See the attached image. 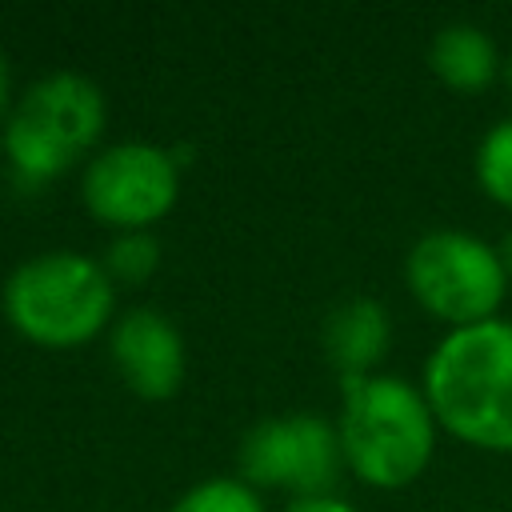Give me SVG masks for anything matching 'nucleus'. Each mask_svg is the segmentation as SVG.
Returning a JSON list of instances; mask_svg holds the SVG:
<instances>
[{"instance_id":"f257e3e1","label":"nucleus","mask_w":512,"mask_h":512,"mask_svg":"<svg viewBox=\"0 0 512 512\" xmlns=\"http://www.w3.org/2000/svg\"><path fill=\"white\" fill-rule=\"evenodd\" d=\"M432 416L476 448L512 452V324L484 320L440 340L424 368Z\"/></svg>"},{"instance_id":"f03ea898","label":"nucleus","mask_w":512,"mask_h":512,"mask_svg":"<svg viewBox=\"0 0 512 512\" xmlns=\"http://www.w3.org/2000/svg\"><path fill=\"white\" fill-rule=\"evenodd\" d=\"M340 448L360 480L404 488L432 456V408L396 376H348Z\"/></svg>"},{"instance_id":"7ed1b4c3","label":"nucleus","mask_w":512,"mask_h":512,"mask_svg":"<svg viewBox=\"0 0 512 512\" xmlns=\"http://www.w3.org/2000/svg\"><path fill=\"white\" fill-rule=\"evenodd\" d=\"M4 312L16 332L48 348L92 340L112 316V276L88 256L48 252L20 264L4 284Z\"/></svg>"},{"instance_id":"20e7f679","label":"nucleus","mask_w":512,"mask_h":512,"mask_svg":"<svg viewBox=\"0 0 512 512\" xmlns=\"http://www.w3.org/2000/svg\"><path fill=\"white\" fill-rule=\"evenodd\" d=\"M104 128V96L92 80L76 72H56L28 88L4 128V152L12 168L28 180H52L72 168L80 152L96 144Z\"/></svg>"},{"instance_id":"39448f33","label":"nucleus","mask_w":512,"mask_h":512,"mask_svg":"<svg viewBox=\"0 0 512 512\" xmlns=\"http://www.w3.org/2000/svg\"><path fill=\"white\" fill-rule=\"evenodd\" d=\"M504 280L508 272L500 256L464 232H432L408 252V284L416 300L456 328L484 324L504 300Z\"/></svg>"},{"instance_id":"423d86ee","label":"nucleus","mask_w":512,"mask_h":512,"mask_svg":"<svg viewBox=\"0 0 512 512\" xmlns=\"http://www.w3.org/2000/svg\"><path fill=\"white\" fill-rule=\"evenodd\" d=\"M340 432L320 416L264 420L244 436L240 468L252 484L296 492L300 500L332 496L340 480Z\"/></svg>"},{"instance_id":"0eeeda50","label":"nucleus","mask_w":512,"mask_h":512,"mask_svg":"<svg viewBox=\"0 0 512 512\" xmlns=\"http://www.w3.org/2000/svg\"><path fill=\"white\" fill-rule=\"evenodd\" d=\"M176 164L152 144H116L84 172V204L96 220L140 232L176 204Z\"/></svg>"},{"instance_id":"6e6552de","label":"nucleus","mask_w":512,"mask_h":512,"mask_svg":"<svg viewBox=\"0 0 512 512\" xmlns=\"http://www.w3.org/2000/svg\"><path fill=\"white\" fill-rule=\"evenodd\" d=\"M112 360L124 384L144 400H164L184 380V340L152 308H136L116 324Z\"/></svg>"},{"instance_id":"1a4fd4ad","label":"nucleus","mask_w":512,"mask_h":512,"mask_svg":"<svg viewBox=\"0 0 512 512\" xmlns=\"http://www.w3.org/2000/svg\"><path fill=\"white\" fill-rule=\"evenodd\" d=\"M328 360L348 376H368V368L388 348V316L376 300H348L324 324Z\"/></svg>"},{"instance_id":"9d476101","label":"nucleus","mask_w":512,"mask_h":512,"mask_svg":"<svg viewBox=\"0 0 512 512\" xmlns=\"http://www.w3.org/2000/svg\"><path fill=\"white\" fill-rule=\"evenodd\" d=\"M432 72L456 92H480L496 76V44L472 24H448L432 40Z\"/></svg>"},{"instance_id":"9b49d317","label":"nucleus","mask_w":512,"mask_h":512,"mask_svg":"<svg viewBox=\"0 0 512 512\" xmlns=\"http://www.w3.org/2000/svg\"><path fill=\"white\" fill-rule=\"evenodd\" d=\"M476 176H480V188L496 204H508L512 208V120L496 124L484 136L480 156H476Z\"/></svg>"},{"instance_id":"f8f14e48","label":"nucleus","mask_w":512,"mask_h":512,"mask_svg":"<svg viewBox=\"0 0 512 512\" xmlns=\"http://www.w3.org/2000/svg\"><path fill=\"white\" fill-rule=\"evenodd\" d=\"M172 512H264L256 492L240 480H208L196 484Z\"/></svg>"},{"instance_id":"ddd939ff","label":"nucleus","mask_w":512,"mask_h":512,"mask_svg":"<svg viewBox=\"0 0 512 512\" xmlns=\"http://www.w3.org/2000/svg\"><path fill=\"white\" fill-rule=\"evenodd\" d=\"M156 260H160V248H156V240H152L148 232H124V236L108 248V276L136 284V280L152 276Z\"/></svg>"},{"instance_id":"4468645a","label":"nucleus","mask_w":512,"mask_h":512,"mask_svg":"<svg viewBox=\"0 0 512 512\" xmlns=\"http://www.w3.org/2000/svg\"><path fill=\"white\" fill-rule=\"evenodd\" d=\"M288 512H352V508L336 496H324V500H296Z\"/></svg>"},{"instance_id":"2eb2a0df","label":"nucleus","mask_w":512,"mask_h":512,"mask_svg":"<svg viewBox=\"0 0 512 512\" xmlns=\"http://www.w3.org/2000/svg\"><path fill=\"white\" fill-rule=\"evenodd\" d=\"M4 108H8V64L0 56V116H4Z\"/></svg>"},{"instance_id":"dca6fc26","label":"nucleus","mask_w":512,"mask_h":512,"mask_svg":"<svg viewBox=\"0 0 512 512\" xmlns=\"http://www.w3.org/2000/svg\"><path fill=\"white\" fill-rule=\"evenodd\" d=\"M500 264H504V272H512V236L504 240V252H500Z\"/></svg>"},{"instance_id":"f3484780","label":"nucleus","mask_w":512,"mask_h":512,"mask_svg":"<svg viewBox=\"0 0 512 512\" xmlns=\"http://www.w3.org/2000/svg\"><path fill=\"white\" fill-rule=\"evenodd\" d=\"M508 80H512V64H508Z\"/></svg>"}]
</instances>
